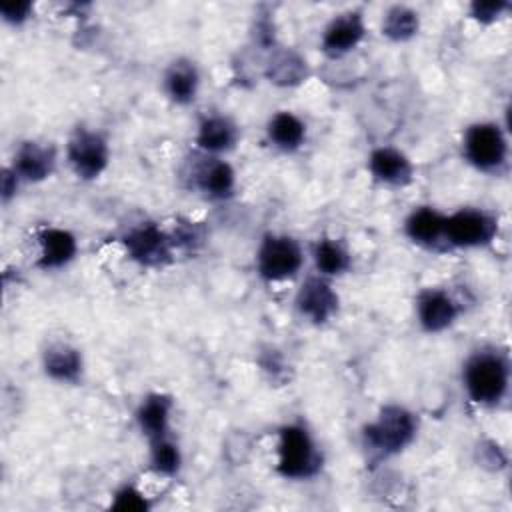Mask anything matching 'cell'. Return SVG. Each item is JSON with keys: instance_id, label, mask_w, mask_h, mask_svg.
I'll use <instances>...</instances> for the list:
<instances>
[{"instance_id": "6da1fadb", "label": "cell", "mask_w": 512, "mask_h": 512, "mask_svg": "<svg viewBox=\"0 0 512 512\" xmlns=\"http://www.w3.org/2000/svg\"><path fill=\"white\" fill-rule=\"evenodd\" d=\"M462 384L478 406H498L510 386V360L496 348H480L468 356L462 368Z\"/></svg>"}, {"instance_id": "7a4b0ae2", "label": "cell", "mask_w": 512, "mask_h": 512, "mask_svg": "<svg viewBox=\"0 0 512 512\" xmlns=\"http://www.w3.org/2000/svg\"><path fill=\"white\" fill-rule=\"evenodd\" d=\"M322 468V454L304 424L292 422L278 430L276 472L286 480H308Z\"/></svg>"}, {"instance_id": "3957f363", "label": "cell", "mask_w": 512, "mask_h": 512, "mask_svg": "<svg viewBox=\"0 0 512 512\" xmlns=\"http://www.w3.org/2000/svg\"><path fill=\"white\" fill-rule=\"evenodd\" d=\"M414 414L398 404H386L380 408L376 420L364 426L362 438L366 450L380 458L402 452L416 436Z\"/></svg>"}, {"instance_id": "277c9868", "label": "cell", "mask_w": 512, "mask_h": 512, "mask_svg": "<svg viewBox=\"0 0 512 512\" xmlns=\"http://www.w3.org/2000/svg\"><path fill=\"white\" fill-rule=\"evenodd\" d=\"M462 154L476 170L498 174L508 164L506 132L496 122L470 124L462 138Z\"/></svg>"}, {"instance_id": "5b68a950", "label": "cell", "mask_w": 512, "mask_h": 512, "mask_svg": "<svg viewBox=\"0 0 512 512\" xmlns=\"http://www.w3.org/2000/svg\"><path fill=\"white\" fill-rule=\"evenodd\" d=\"M304 264V252L296 238L268 232L256 250V270L266 282L294 278Z\"/></svg>"}, {"instance_id": "8992f818", "label": "cell", "mask_w": 512, "mask_h": 512, "mask_svg": "<svg viewBox=\"0 0 512 512\" xmlns=\"http://www.w3.org/2000/svg\"><path fill=\"white\" fill-rule=\"evenodd\" d=\"M498 232V220L484 208H460L446 216L444 242L454 248L488 246Z\"/></svg>"}, {"instance_id": "52a82bcc", "label": "cell", "mask_w": 512, "mask_h": 512, "mask_svg": "<svg viewBox=\"0 0 512 512\" xmlns=\"http://www.w3.org/2000/svg\"><path fill=\"white\" fill-rule=\"evenodd\" d=\"M66 158L78 178L96 180L110 162L108 140L98 130L78 126L68 138Z\"/></svg>"}, {"instance_id": "ba28073f", "label": "cell", "mask_w": 512, "mask_h": 512, "mask_svg": "<svg viewBox=\"0 0 512 512\" xmlns=\"http://www.w3.org/2000/svg\"><path fill=\"white\" fill-rule=\"evenodd\" d=\"M122 244L126 254L146 268H160L168 264L174 254L170 232L162 230L154 222H140L130 226L122 236Z\"/></svg>"}, {"instance_id": "9c48e42d", "label": "cell", "mask_w": 512, "mask_h": 512, "mask_svg": "<svg viewBox=\"0 0 512 512\" xmlns=\"http://www.w3.org/2000/svg\"><path fill=\"white\" fill-rule=\"evenodd\" d=\"M294 304L302 318L320 326L338 312V294L326 276L312 274L300 284Z\"/></svg>"}, {"instance_id": "30bf717a", "label": "cell", "mask_w": 512, "mask_h": 512, "mask_svg": "<svg viewBox=\"0 0 512 512\" xmlns=\"http://www.w3.org/2000/svg\"><path fill=\"white\" fill-rule=\"evenodd\" d=\"M460 316L458 302L442 288H426L416 298V320L428 334L448 330Z\"/></svg>"}, {"instance_id": "8fae6325", "label": "cell", "mask_w": 512, "mask_h": 512, "mask_svg": "<svg viewBox=\"0 0 512 512\" xmlns=\"http://www.w3.org/2000/svg\"><path fill=\"white\" fill-rule=\"evenodd\" d=\"M366 24L362 18V12L348 10L338 16H334L320 38V48L328 58H340L348 52H352L364 38Z\"/></svg>"}, {"instance_id": "7c38bea8", "label": "cell", "mask_w": 512, "mask_h": 512, "mask_svg": "<svg viewBox=\"0 0 512 512\" xmlns=\"http://www.w3.org/2000/svg\"><path fill=\"white\" fill-rule=\"evenodd\" d=\"M192 186L210 200H226L236 190V172L234 168L218 158L204 154V158L192 170Z\"/></svg>"}, {"instance_id": "4fadbf2b", "label": "cell", "mask_w": 512, "mask_h": 512, "mask_svg": "<svg viewBox=\"0 0 512 512\" xmlns=\"http://www.w3.org/2000/svg\"><path fill=\"white\" fill-rule=\"evenodd\" d=\"M58 154L52 144H42L38 140L22 142L12 158L10 168L22 182H42L50 178L56 170Z\"/></svg>"}, {"instance_id": "5bb4252c", "label": "cell", "mask_w": 512, "mask_h": 512, "mask_svg": "<svg viewBox=\"0 0 512 512\" xmlns=\"http://www.w3.org/2000/svg\"><path fill=\"white\" fill-rule=\"evenodd\" d=\"M368 170L374 180L386 186L402 188L414 180L412 160L398 148L378 146L368 156Z\"/></svg>"}, {"instance_id": "9a60e30c", "label": "cell", "mask_w": 512, "mask_h": 512, "mask_svg": "<svg viewBox=\"0 0 512 512\" xmlns=\"http://www.w3.org/2000/svg\"><path fill=\"white\" fill-rule=\"evenodd\" d=\"M78 254V240L66 228L46 226L38 234V260L36 266L42 270H58L70 264Z\"/></svg>"}, {"instance_id": "2e32d148", "label": "cell", "mask_w": 512, "mask_h": 512, "mask_svg": "<svg viewBox=\"0 0 512 512\" xmlns=\"http://www.w3.org/2000/svg\"><path fill=\"white\" fill-rule=\"evenodd\" d=\"M174 410V400L168 394L152 392L136 408V424L140 432L150 440L170 434V418Z\"/></svg>"}, {"instance_id": "e0dca14e", "label": "cell", "mask_w": 512, "mask_h": 512, "mask_svg": "<svg viewBox=\"0 0 512 512\" xmlns=\"http://www.w3.org/2000/svg\"><path fill=\"white\" fill-rule=\"evenodd\" d=\"M194 140H196V146L202 150V154L220 156L222 152H228L236 146L238 126L228 116L210 114L200 120Z\"/></svg>"}, {"instance_id": "ac0fdd59", "label": "cell", "mask_w": 512, "mask_h": 512, "mask_svg": "<svg viewBox=\"0 0 512 512\" xmlns=\"http://www.w3.org/2000/svg\"><path fill=\"white\" fill-rule=\"evenodd\" d=\"M42 368L48 378L62 384H74L82 378L84 362L78 348L68 342H54L42 352Z\"/></svg>"}, {"instance_id": "d6986e66", "label": "cell", "mask_w": 512, "mask_h": 512, "mask_svg": "<svg viewBox=\"0 0 512 512\" xmlns=\"http://www.w3.org/2000/svg\"><path fill=\"white\" fill-rule=\"evenodd\" d=\"M164 92L166 96L180 106H186L196 100L200 88L198 66L188 58H176L164 72Z\"/></svg>"}, {"instance_id": "ffe728a7", "label": "cell", "mask_w": 512, "mask_h": 512, "mask_svg": "<svg viewBox=\"0 0 512 512\" xmlns=\"http://www.w3.org/2000/svg\"><path fill=\"white\" fill-rule=\"evenodd\" d=\"M446 216L432 206L414 208L404 220V234L418 246L434 248L444 242Z\"/></svg>"}, {"instance_id": "44dd1931", "label": "cell", "mask_w": 512, "mask_h": 512, "mask_svg": "<svg viewBox=\"0 0 512 512\" xmlns=\"http://www.w3.org/2000/svg\"><path fill=\"white\" fill-rule=\"evenodd\" d=\"M266 138L280 152H296L306 142V124L294 112L278 110L266 122Z\"/></svg>"}, {"instance_id": "7402d4cb", "label": "cell", "mask_w": 512, "mask_h": 512, "mask_svg": "<svg viewBox=\"0 0 512 512\" xmlns=\"http://www.w3.org/2000/svg\"><path fill=\"white\" fill-rule=\"evenodd\" d=\"M306 76V60L294 50H278L266 64V78L276 86H298Z\"/></svg>"}, {"instance_id": "603a6c76", "label": "cell", "mask_w": 512, "mask_h": 512, "mask_svg": "<svg viewBox=\"0 0 512 512\" xmlns=\"http://www.w3.org/2000/svg\"><path fill=\"white\" fill-rule=\"evenodd\" d=\"M312 258H314L316 272L320 276H326V278L340 276V274L348 272L350 266H352V256H350L348 248L342 242L334 240V238L318 240L314 244Z\"/></svg>"}, {"instance_id": "cb8c5ba5", "label": "cell", "mask_w": 512, "mask_h": 512, "mask_svg": "<svg viewBox=\"0 0 512 512\" xmlns=\"http://www.w3.org/2000/svg\"><path fill=\"white\" fill-rule=\"evenodd\" d=\"M148 466L158 476H176L182 468V452L178 442L172 440V436H162L156 440H150V452H148Z\"/></svg>"}, {"instance_id": "d4e9b609", "label": "cell", "mask_w": 512, "mask_h": 512, "mask_svg": "<svg viewBox=\"0 0 512 512\" xmlns=\"http://www.w3.org/2000/svg\"><path fill=\"white\" fill-rule=\"evenodd\" d=\"M420 18L414 10L408 6H392L382 16V36H386L392 42H406L418 34Z\"/></svg>"}, {"instance_id": "484cf974", "label": "cell", "mask_w": 512, "mask_h": 512, "mask_svg": "<svg viewBox=\"0 0 512 512\" xmlns=\"http://www.w3.org/2000/svg\"><path fill=\"white\" fill-rule=\"evenodd\" d=\"M110 508L118 512H146L150 510V500L142 490H138V486L124 484L114 492Z\"/></svg>"}, {"instance_id": "4316f807", "label": "cell", "mask_w": 512, "mask_h": 512, "mask_svg": "<svg viewBox=\"0 0 512 512\" xmlns=\"http://www.w3.org/2000/svg\"><path fill=\"white\" fill-rule=\"evenodd\" d=\"M510 8L508 2L502 0H486V2H472L470 4V16L478 20L480 24H492L496 22L506 10Z\"/></svg>"}, {"instance_id": "83f0119b", "label": "cell", "mask_w": 512, "mask_h": 512, "mask_svg": "<svg viewBox=\"0 0 512 512\" xmlns=\"http://www.w3.org/2000/svg\"><path fill=\"white\" fill-rule=\"evenodd\" d=\"M30 12H32V4H30V2H26V0L2 2V4H0L2 20H4V22H8V24H14V26L24 24V22L30 18Z\"/></svg>"}, {"instance_id": "f1b7e54d", "label": "cell", "mask_w": 512, "mask_h": 512, "mask_svg": "<svg viewBox=\"0 0 512 512\" xmlns=\"http://www.w3.org/2000/svg\"><path fill=\"white\" fill-rule=\"evenodd\" d=\"M20 182H22V180L16 176V172H14L10 166H6V168L2 170V200H4V202H8V200L16 194Z\"/></svg>"}]
</instances>
